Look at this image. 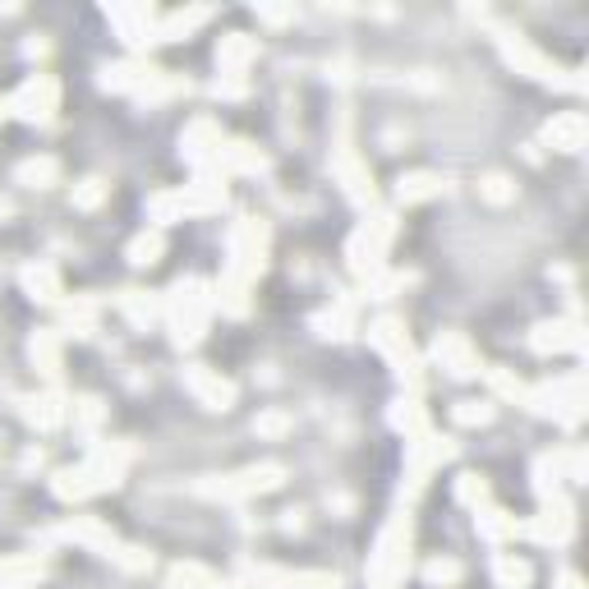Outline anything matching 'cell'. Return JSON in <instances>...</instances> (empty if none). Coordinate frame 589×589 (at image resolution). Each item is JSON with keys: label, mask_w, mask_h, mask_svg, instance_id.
Here are the masks:
<instances>
[{"label": "cell", "mask_w": 589, "mask_h": 589, "mask_svg": "<svg viewBox=\"0 0 589 589\" xmlns=\"http://www.w3.org/2000/svg\"><path fill=\"white\" fill-rule=\"evenodd\" d=\"M10 116V97H0V120H5Z\"/></svg>", "instance_id": "obj_45"}, {"label": "cell", "mask_w": 589, "mask_h": 589, "mask_svg": "<svg viewBox=\"0 0 589 589\" xmlns=\"http://www.w3.org/2000/svg\"><path fill=\"white\" fill-rule=\"evenodd\" d=\"M286 484V470L281 466H249L239 474H226V479H203V484H193L199 497H212V502H245V497H258V493H272Z\"/></svg>", "instance_id": "obj_4"}, {"label": "cell", "mask_w": 589, "mask_h": 589, "mask_svg": "<svg viewBox=\"0 0 589 589\" xmlns=\"http://www.w3.org/2000/svg\"><path fill=\"white\" fill-rule=\"evenodd\" d=\"M484 378H488V387H493V401L502 397V401H516V405H526V382L520 378H511L507 368H484Z\"/></svg>", "instance_id": "obj_33"}, {"label": "cell", "mask_w": 589, "mask_h": 589, "mask_svg": "<svg viewBox=\"0 0 589 589\" xmlns=\"http://www.w3.org/2000/svg\"><path fill=\"white\" fill-rule=\"evenodd\" d=\"M14 208H10V199H0V222H5V216H10Z\"/></svg>", "instance_id": "obj_44"}, {"label": "cell", "mask_w": 589, "mask_h": 589, "mask_svg": "<svg viewBox=\"0 0 589 589\" xmlns=\"http://www.w3.org/2000/svg\"><path fill=\"white\" fill-rule=\"evenodd\" d=\"M520 534H530V539H539V543H566L576 534V511H572V502H566L562 493H553V497H543V511L534 516V520H526L520 526Z\"/></svg>", "instance_id": "obj_10"}, {"label": "cell", "mask_w": 589, "mask_h": 589, "mask_svg": "<svg viewBox=\"0 0 589 589\" xmlns=\"http://www.w3.org/2000/svg\"><path fill=\"white\" fill-rule=\"evenodd\" d=\"M28 351H33V364L56 382V378H60V337H56V332H37Z\"/></svg>", "instance_id": "obj_31"}, {"label": "cell", "mask_w": 589, "mask_h": 589, "mask_svg": "<svg viewBox=\"0 0 589 589\" xmlns=\"http://www.w3.org/2000/svg\"><path fill=\"white\" fill-rule=\"evenodd\" d=\"M212 286L208 281H176L162 304V318L170 327V341L180 345V351H189V345H199L203 341V327H208V314H212Z\"/></svg>", "instance_id": "obj_2"}, {"label": "cell", "mask_w": 589, "mask_h": 589, "mask_svg": "<svg viewBox=\"0 0 589 589\" xmlns=\"http://www.w3.org/2000/svg\"><path fill=\"white\" fill-rule=\"evenodd\" d=\"M19 281H24L28 299H37V304H60V295H64L56 268H47V263H28L24 272H19Z\"/></svg>", "instance_id": "obj_22"}, {"label": "cell", "mask_w": 589, "mask_h": 589, "mask_svg": "<svg viewBox=\"0 0 589 589\" xmlns=\"http://www.w3.org/2000/svg\"><path fill=\"white\" fill-rule=\"evenodd\" d=\"M530 345L539 355H576L580 345H585V337H580V322H572V318H557V322H539L534 327V337H530Z\"/></svg>", "instance_id": "obj_17"}, {"label": "cell", "mask_w": 589, "mask_h": 589, "mask_svg": "<svg viewBox=\"0 0 589 589\" xmlns=\"http://www.w3.org/2000/svg\"><path fill=\"white\" fill-rule=\"evenodd\" d=\"M497 47H502V56H507L520 74H530V79H539V83H562V89H572V83L562 79L557 64H553L549 56H543L539 47H530V37H526V33L497 28Z\"/></svg>", "instance_id": "obj_8"}, {"label": "cell", "mask_w": 589, "mask_h": 589, "mask_svg": "<svg viewBox=\"0 0 589 589\" xmlns=\"http://www.w3.org/2000/svg\"><path fill=\"white\" fill-rule=\"evenodd\" d=\"M291 428H295V420H291L286 410H263V414L254 420V433H258V438H286Z\"/></svg>", "instance_id": "obj_36"}, {"label": "cell", "mask_w": 589, "mask_h": 589, "mask_svg": "<svg viewBox=\"0 0 589 589\" xmlns=\"http://www.w3.org/2000/svg\"><path fill=\"white\" fill-rule=\"evenodd\" d=\"M368 345L397 368V374L405 378V387L414 391L420 387V360H414V351H410V337H405V327L397 322V318H378L374 327H368Z\"/></svg>", "instance_id": "obj_7"}, {"label": "cell", "mask_w": 589, "mask_h": 589, "mask_svg": "<svg viewBox=\"0 0 589 589\" xmlns=\"http://www.w3.org/2000/svg\"><path fill=\"white\" fill-rule=\"evenodd\" d=\"M56 106H60V83L51 74H33L24 89L10 97V116L28 120V125H51L56 120Z\"/></svg>", "instance_id": "obj_9"}, {"label": "cell", "mask_w": 589, "mask_h": 589, "mask_svg": "<svg viewBox=\"0 0 589 589\" xmlns=\"http://www.w3.org/2000/svg\"><path fill=\"white\" fill-rule=\"evenodd\" d=\"M526 405L534 414H549V420L576 428L580 414H585V391H580V378H557V382H543V387H530L526 391Z\"/></svg>", "instance_id": "obj_6"}, {"label": "cell", "mask_w": 589, "mask_h": 589, "mask_svg": "<svg viewBox=\"0 0 589 589\" xmlns=\"http://www.w3.org/2000/svg\"><path fill=\"white\" fill-rule=\"evenodd\" d=\"M451 414H456V424H470V428H474V424H488V420H493L497 401H493V397H484V401H456Z\"/></svg>", "instance_id": "obj_35"}, {"label": "cell", "mask_w": 589, "mask_h": 589, "mask_svg": "<svg viewBox=\"0 0 589 589\" xmlns=\"http://www.w3.org/2000/svg\"><path fill=\"white\" fill-rule=\"evenodd\" d=\"M185 387L199 397V405H208V410H231L235 405V382L231 378H222L216 368H208V364H189L185 368Z\"/></svg>", "instance_id": "obj_12"}, {"label": "cell", "mask_w": 589, "mask_h": 589, "mask_svg": "<svg viewBox=\"0 0 589 589\" xmlns=\"http://www.w3.org/2000/svg\"><path fill=\"white\" fill-rule=\"evenodd\" d=\"M231 589H235V585H231Z\"/></svg>", "instance_id": "obj_46"}, {"label": "cell", "mask_w": 589, "mask_h": 589, "mask_svg": "<svg viewBox=\"0 0 589 589\" xmlns=\"http://www.w3.org/2000/svg\"><path fill=\"white\" fill-rule=\"evenodd\" d=\"M60 180V162L56 157H28L14 166V185H28V189H51Z\"/></svg>", "instance_id": "obj_26"}, {"label": "cell", "mask_w": 589, "mask_h": 589, "mask_svg": "<svg viewBox=\"0 0 589 589\" xmlns=\"http://www.w3.org/2000/svg\"><path fill=\"white\" fill-rule=\"evenodd\" d=\"M557 589H585V585H580L576 572H562V576H557Z\"/></svg>", "instance_id": "obj_43"}, {"label": "cell", "mask_w": 589, "mask_h": 589, "mask_svg": "<svg viewBox=\"0 0 589 589\" xmlns=\"http://www.w3.org/2000/svg\"><path fill=\"white\" fill-rule=\"evenodd\" d=\"M433 360H438L451 378H479V374H484V364H479L474 345L461 332H443L438 341H433Z\"/></svg>", "instance_id": "obj_13"}, {"label": "cell", "mask_w": 589, "mask_h": 589, "mask_svg": "<svg viewBox=\"0 0 589 589\" xmlns=\"http://www.w3.org/2000/svg\"><path fill=\"white\" fill-rule=\"evenodd\" d=\"M106 19L120 28V37L129 42V47H148V42L157 37V10H152V5H134V10L106 5Z\"/></svg>", "instance_id": "obj_15"}, {"label": "cell", "mask_w": 589, "mask_h": 589, "mask_svg": "<svg viewBox=\"0 0 589 589\" xmlns=\"http://www.w3.org/2000/svg\"><path fill=\"white\" fill-rule=\"evenodd\" d=\"M125 466H129V447H125V443H116V447L106 443V447H97L83 466L60 470L51 488H56L60 502H83V497H93V493L116 488L120 474H125Z\"/></svg>", "instance_id": "obj_1"}, {"label": "cell", "mask_w": 589, "mask_h": 589, "mask_svg": "<svg viewBox=\"0 0 589 589\" xmlns=\"http://www.w3.org/2000/svg\"><path fill=\"white\" fill-rule=\"evenodd\" d=\"M456 497H461L466 507H484V502H488V484L479 474H461V479H456Z\"/></svg>", "instance_id": "obj_37"}, {"label": "cell", "mask_w": 589, "mask_h": 589, "mask_svg": "<svg viewBox=\"0 0 589 589\" xmlns=\"http://www.w3.org/2000/svg\"><path fill=\"white\" fill-rule=\"evenodd\" d=\"M258 60V42L249 33H226L222 47H216V64H222V79H239Z\"/></svg>", "instance_id": "obj_18"}, {"label": "cell", "mask_w": 589, "mask_h": 589, "mask_svg": "<svg viewBox=\"0 0 589 589\" xmlns=\"http://www.w3.org/2000/svg\"><path fill=\"white\" fill-rule=\"evenodd\" d=\"M474 526H479V534L484 539H493V543H502V539H516L520 534V520H511L507 511H497V507H474Z\"/></svg>", "instance_id": "obj_27"}, {"label": "cell", "mask_w": 589, "mask_h": 589, "mask_svg": "<svg viewBox=\"0 0 589 589\" xmlns=\"http://www.w3.org/2000/svg\"><path fill=\"white\" fill-rule=\"evenodd\" d=\"M19 414H24L33 428H60L64 420H70V405H64L60 397H24L19 401Z\"/></svg>", "instance_id": "obj_21"}, {"label": "cell", "mask_w": 589, "mask_h": 589, "mask_svg": "<svg viewBox=\"0 0 589 589\" xmlns=\"http://www.w3.org/2000/svg\"><path fill=\"white\" fill-rule=\"evenodd\" d=\"M258 589H341L332 572H286V566H254Z\"/></svg>", "instance_id": "obj_14"}, {"label": "cell", "mask_w": 589, "mask_h": 589, "mask_svg": "<svg viewBox=\"0 0 589 589\" xmlns=\"http://www.w3.org/2000/svg\"><path fill=\"white\" fill-rule=\"evenodd\" d=\"M391 424H397L405 438H420V433H428V414H424V405H420V397H414V391L391 405Z\"/></svg>", "instance_id": "obj_29"}, {"label": "cell", "mask_w": 589, "mask_h": 589, "mask_svg": "<svg viewBox=\"0 0 589 589\" xmlns=\"http://www.w3.org/2000/svg\"><path fill=\"white\" fill-rule=\"evenodd\" d=\"M226 203V189L222 180H193L176 193H157V199L148 203V216H152V226H170V222H180V216H203V212H216Z\"/></svg>", "instance_id": "obj_3"}, {"label": "cell", "mask_w": 589, "mask_h": 589, "mask_svg": "<svg viewBox=\"0 0 589 589\" xmlns=\"http://www.w3.org/2000/svg\"><path fill=\"white\" fill-rule=\"evenodd\" d=\"M424 580H428V585H456V580H461V562L433 557V562L424 566Z\"/></svg>", "instance_id": "obj_38"}, {"label": "cell", "mask_w": 589, "mask_h": 589, "mask_svg": "<svg viewBox=\"0 0 589 589\" xmlns=\"http://www.w3.org/2000/svg\"><path fill=\"white\" fill-rule=\"evenodd\" d=\"M405 456H410V493H420L428 484V474L456 456V443L451 438H433V433H420V438H410Z\"/></svg>", "instance_id": "obj_11"}, {"label": "cell", "mask_w": 589, "mask_h": 589, "mask_svg": "<svg viewBox=\"0 0 589 589\" xmlns=\"http://www.w3.org/2000/svg\"><path fill=\"white\" fill-rule=\"evenodd\" d=\"M74 420H79L83 428H93V424L102 420V401H97V397H83V401L74 405Z\"/></svg>", "instance_id": "obj_41"}, {"label": "cell", "mask_w": 589, "mask_h": 589, "mask_svg": "<svg viewBox=\"0 0 589 589\" xmlns=\"http://www.w3.org/2000/svg\"><path fill=\"white\" fill-rule=\"evenodd\" d=\"M120 309H125L129 322L148 332V327L162 318V299H152V295H143V291H125V295H120Z\"/></svg>", "instance_id": "obj_30"}, {"label": "cell", "mask_w": 589, "mask_h": 589, "mask_svg": "<svg viewBox=\"0 0 589 589\" xmlns=\"http://www.w3.org/2000/svg\"><path fill=\"white\" fill-rule=\"evenodd\" d=\"M479 193H484L488 203H497V208H502V203H511V199H516V185H511L507 176H484V185H479Z\"/></svg>", "instance_id": "obj_39"}, {"label": "cell", "mask_w": 589, "mask_h": 589, "mask_svg": "<svg viewBox=\"0 0 589 589\" xmlns=\"http://www.w3.org/2000/svg\"><path fill=\"white\" fill-rule=\"evenodd\" d=\"M585 134H589V125L580 111H562L549 120V129H543V143L557 148V152H580L585 148Z\"/></svg>", "instance_id": "obj_19"}, {"label": "cell", "mask_w": 589, "mask_h": 589, "mask_svg": "<svg viewBox=\"0 0 589 589\" xmlns=\"http://www.w3.org/2000/svg\"><path fill=\"white\" fill-rule=\"evenodd\" d=\"M557 484H562L557 456H539V461H534V493H539V502H543V497H553V493H562Z\"/></svg>", "instance_id": "obj_34"}, {"label": "cell", "mask_w": 589, "mask_h": 589, "mask_svg": "<svg viewBox=\"0 0 589 589\" xmlns=\"http://www.w3.org/2000/svg\"><path fill=\"white\" fill-rule=\"evenodd\" d=\"M106 189H111V185H102V180H83V185H74V208H83V212L97 208V203L106 199Z\"/></svg>", "instance_id": "obj_40"}, {"label": "cell", "mask_w": 589, "mask_h": 589, "mask_svg": "<svg viewBox=\"0 0 589 589\" xmlns=\"http://www.w3.org/2000/svg\"><path fill=\"white\" fill-rule=\"evenodd\" d=\"M170 589H231V585L199 562H180V566H170Z\"/></svg>", "instance_id": "obj_28"}, {"label": "cell", "mask_w": 589, "mask_h": 589, "mask_svg": "<svg viewBox=\"0 0 589 589\" xmlns=\"http://www.w3.org/2000/svg\"><path fill=\"white\" fill-rule=\"evenodd\" d=\"M443 193V176H433V170H410V176L397 180V199L410 208V203H428Z\"/></svg>", "instance_id": "obj_23"}, {"label": "cell", "mask_w": 589, "mask_h": 589, "mask_svg": "<svg viewBox=\"0 0 589 589\" xmlns=\"http://www.w3.org/2000/svg\"><path fill=\"white\" fill-rule=\"evenodd\" d=\"M258 19H263V24H272V28H281V24H295V10H276V5H258Z\"/></svg>", "instance_id": "obj_42"}, {"label": "cell", "mask_w": 589, "mask_h": 589, "mask_svg": "<svg viewBox=\"0 0 589 589\" xmlns=\"http://www.w3.org/2000/svg\"><path fill=\"white\" fill-rule=\"evenodd\" d=\"M208 19H212V10H176V14L157 19V37H152V42H180V37H189L193 28H203Z\"/></svg>", "instance_id": "obj_25"}, {"label": "cell", "mask_w": 589, "mask_h": 589, "mask_svg": "<svg viewBox=\"0 0 589 589\" xmlns=\"http://www.w3.org/2000/svg\"><path fill=\"white\" fill-rule=\"evenodd\" d=\"M337 176H341V185H345V193H351V203L355 208H374V176L364 170V162L351 152V143H341L337 148Z\"/></svg>", "instance_id": "obj_16"}, {"label": "cell", "mask_w": 589, "mask_h": 589, "mask_svg": "<svg viewBox=\"0 0 589 589\" xmlns=\"http://www.w3.org/2000/svg\"><path fill=\"white\" fill-rule=\"evenodd\" d=\"M42 576H47V562L33 553H14L0 562V589H33Z\"/></svg>", "instance_id": "obj_20"}, {"label": "cell", "mask_w": 589, "mask_h": 589, "mask_svg": "<svg viewBox=\"0 0 589 589\" xmlns=\"http://www.w3.org/2000/svg\"><path fill=\"white\" fill-rule=\"evenodd\" d=\"M493 580H497V589H530L534 572H530L526 557H516V553H493Z\"/></svg>", "instance_id": "obj_24"}, {"label": "cell", "mask_w": 589, "mask_h": 589, "mask_svg": "<svg viewBox=\"0 0 589 589\" xmlns=\"http://www.w3.org/2000/svg\"><path fill=\"white\" fill-rule=\"evenodd\" d=\"M391 235H397V216H391V212H374V216H368V222L351 235V245H345V258H351V272H355V276L382 272V258H387Z\"/></svg>", "instance_id": "obj_5"}, {"label": "cell", "mask_w": 589, "mask_h": 589, "mask_svg": "<svg viewBox=\"0 0 589 589\" xmlns=\"http://www.w3.org/2000/svg\"><path fill=\"white\" fill-rule=\"evenodd\" d=\"M162 249H166V239H162L157 226H152V231L134 235V245H129V263H134V268H152L162 258Z\"/></svg>", "instance_id": "obj_32"}]
</instances>
